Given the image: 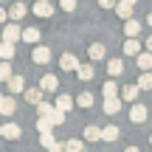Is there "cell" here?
I'll list each match as a JSON object with an SVG mask.
<instances>
[{"label": "cell", "instance_id": "obj_1", "mask_svg": "<svg viewBox=\"0 0 152 152\" xmlns=\"http://www.w3.org/2000/svg\"><path fill=\"white\" fill-rule=\"evenodd\" d=\"M31 62H37V65H48V62H51V48H45V45H34Z\"/></svg>", "mask_w": 152, "mask_h": 152}, {"label": "cell", "instance_id": "obj_2", "mask_svg": "<svg viewBox=\"0 0 152 152\" xmlns=\"http://www.w3.org/2000/svg\"><path fill=\"white\" fill-rule=\"evenodd\" d=\"M39 90L42 93H56L59 90V79H56L54 73H45L42 79H39Z\"/></svg>", "mask_w": 152, "mask_h": 152}, {"label": "cell", "instance_id": "obj_3", "mask_svg": "<svg viewBox=\"0 0 152 152\" xmlns=\"http://www.w3.org/2000/svg\"><path fill=\"white\" fill-rule=\"evenodd\" d=\"M23 135V130L11 121V124H3V132H0V138H6V141H17V138Z\"/></svg>", "mask_w": 152, "mask_h": 152}, {"label": "cell", "instance_id": "obj_4", "mask_svg": "<svg viewBox=\"0 0 152 152\" xmlns=\"http://www.w3.org/2000/svg\"><path fill=\"white\" fill-rule=\"evenodd\" d=\"M20 34H23V28L17 26V23H9V26L3 28V39H6V42H17Z\"/></svg>", "mask_w": 152, "mask_h": 152}, {"label": "cell", "instance_id": "obj_5", "mask_svg": "<svg viewBox=\"0 0 152 152\" xmlns=\"http://www.w3.org/2000/svg\"><path fill=\"white\" fill-rule=\"evenodd\" d=\"M59 68H62V71L76 73V68H79V59H76L73 54H62V56H59Z\"/></svg>", "mask_w": 152, "mask_h": 152}, {"label": "cell", "instance_id": "obj_6", "mask_svg": "<svg viewBox=\"0 0 152 152\" xmlns=\"http://www.w3.org/2000/svg\"><path fill=\"white\" fill-rule=\"evenodd\" d=\"M6 87H9L11 93H23V90H26V79H23L20 73H17V76L11 73V76H9V82H6Z\"/></svg>", "mask_w": 152, "mask_h": 152}, {"label": "cell", "instance_id": "obj_7", "mask_svg": "<svg viewBox=\"0 0 152 152\" xmlns=\"http://www.w3.org/2000/svg\"><path fill=\"white\" fill-rule=\"evenodd\" d=\"M26 3H20V0H14V3H11V9H9V20L11 23H17L20 20V17H26Z\"/></svg>", "mask_w": 152, "mask_h": 152}, {"label": "cell", "instance_id": "obj_8", "mask_svg": "<svg viewBox=\"0 0 152 152\" xmlns=\"http://www.w3.org/2000/svg\"><path fill=\"white\" fill-rule=\"evenodd\" d=\"M73 104H76V99H73V96H68V93H59V96H56V104H54V107H56V110H62V113H68Z\"/></svg>", "mask_w": 152, "mask_h": 152}, {"label": "cell", "instance_id": "obj_9", "mask_svg": "<svg viewBox=\"0 0 152 152\" xmlns=\"http://www.w3.org/2000/svg\"><path fill=\"white\" fill-rule=\"evenodd\" d=\"M130 121H132V124H141V121H147V107H144V104H132V110H130Z\"/></svg>", "mask_w": 152, "mask_h": 152}, {"label": "cell", "instance_id": "obj_10", "mask_svg": "<svg viewBox=\"0 0 152 152\" xmlns=\"http://www.w3.org/2000/svg\"><path fill=\"white\" fill-rule=\"evenodd\" d=\"M34 14L37 17H51L54 14V6H51L48 0H37V3H34Z\"/></svg>", "mask_w": 152, "mask_h": 152}, {"label": "cell", "instance_id": "obj_11", "mask_svg": "<svg viewBox=\"0 0 152 152\" xmlns=\"http://www.w3.org/2000/svg\"><path fill=\"white\" fill-rule=\"evenodd\" d=\"M124 54L127 56H138V54H141V39H130V37H127L124 39Z\"/></svg>", "mask_w": 152, "mask_h": 152}, {"label": "cell", "instance_id": "obj_12", "mask_svg": "<svg viewBox=\"0 0 152 152\" xmlns=\"http://www.w3.org/2000/svg\"><path fill=\"white\" fill-rule=\"evenodd\" d=\"M124 34L130 39H135L138 34H141V23H138V20H124Z\"/></svg>", "mask_w": 152, "mask_h": 152}, {"label": "cell", "instance_id": "obj_13", "mask_svg": "<svg viewBox=\"0 0 152 152\" xmlns=\"http://www.w3.org/2000/svg\"><path fill=\"white\" fill-rule=\"evenodd\" d=\"M0 59H3V62L14 59V42H6V39H0Z\"/></svg>", "mask_w": 152, "mask_h": 152}, {"label": "cell", "instance_id": "obj_14", "mask_svg": "<svg viewBox=\"0 0 152 152\" xmlns=\"http://www.w3.org/2000/svg\"><path fill=\"white\" fill-rule=\"evenodd\" d=\"M115 14H118L121 20H132V6L124 3V0H118V3H115Z\"/></svg>", "mask_w": 152, "mask_h": 152}, {"label": "cell", "instance_id": "obj_15", "mask_svg": "<svg viewBox=\"0 0 152 152\" xmlns=\"http://www.w3.org/2000/svg\"><path fill=\"white\" fill-rule=\"evenodd\" d=\"M23 96H26L28 104H39L42 102V90H39V87H28V90H23Z\"/></svg>", "mask_w": 152, "mask_h": 152}, {"label": "cell", "instance_id": "obj_16", "mask_svg": "<svg viewBox=\"0 0 152 152\" xmlns=\"http://www.w3.org/2000/svg\"><path fill=\"white\" fill-rule=\"evenodd\" d=\"M14 110H17V102L11 96L0 99V113H3V115H14Z\"/></svg>", "mask_w": 152, "mask_h": 152}, {"label": "cell", "instance_id": "obj_17", "mask_svg": "<svg viewBox=\"0 0 152 152\" xmlns=\"http://www.w3.org/2000/svg\"><path fill=\"white\" fill-rule=\"evenodd\" d=\"M135 62H138V68H141L144 73H147V71H152V54H149V51H147V54L141 51V54L135 56Z\"/></svg>", "mask_w": 152, "mask_h": 152}, {"label": "cell", "instance_id": "obj_18", "mask_svg": "<svg viewBox=\"0 0 152 152\" xmlns=\"http://www.w3.org/2000/svg\"><path fill=\"white\" fill-rule=\"evenodd\" d=\"M20 39H23V42H28V45H37V39H39V31H37V28H23Z\"/></svg>", "mask_w": 152, "mask_h": 152}, {"label": "cell", "instance_id": "obj_19", "mask_svg": "<svg viewBox=\"0 0 152 152\" xmlns=\"http://www.w3.org/2000/svg\"><path fill=\"white\" fill-rule=\"evenodd\" d=\"M118 135H121V130H118L115 124H107V127L102 130V141H115Z\"/></svg>", "mask_w": 152, "mask_h": 152}, {"label": "cell", "instance_id": "obj_20", "mask_svg": "<svg viewBox=\"0 0 152 152\" xmlns=\"http://www.w3.org/2000/svg\"><path fill=\"white\" fill-rule=\"evenodd\" d=\"M104 51H107V48H104L102 42H93L90 48H87V54H90V59H93V62H99V59H104Z\"/></svg>", "mask_w": 152, "mask_h": 152}, {"label": "cell", "instance_id": "obj_21", "mask_svg": "<svg viewBox=\"0 0 152 152\" xmlns=\"http://www.w3.org/2000/svg\"><path fill=\"white\" fill-rule=\"evenodd\" d=\"M93 73H96V68H93V65H79V68H76V76H79L82 82H90Z\"/></svg>", "mask_w": 152, "mask_h": 152}, {"label": "cell", "instance_id": "obj_22", "mask_svg": "<svg viewBox=\"0 0 152 152\" xmlns=\"http://www.w3.org/2000/svg\"><path fill=\"white\" fill-rule=\"evenodd\" d=\"M121 110V99L115 96V99H104V113H110V115H115Z\"/></svg>", "mask_w": 152, "mask_h": 152}, {"label": "cell", "instance_id": "obj_23", "mask_svg": "<svg viewBox=\"0 0 152 152\" xmlns=\"http://www.w3.org/2000/svg\"><path fill=\"white\" fill-rule=\"evenodd\" d=\"M138 99V85H127L121 90V102H135Z\"/></svg>", "mask_w": 152, "mask_h": 152}, {"label": "cell", "instance_id": "obj_24", "mask_svg": "<svg viewBox=\"0 0 152 152\" xmlns=\"http://www.w3.org/2000/svg\"><path fill=\"white\" fill-rule=\"evenodd\" d=\"M107 71H110V76L124 73V62H121V59H107Z\"/></svg>", "mask_w": 152, "mask_h": 152}, {"label": "cell", "instance_id": "obj_25", "mask_svg": "<svg viewBox=\"0 0 152 152\" xmlns=\"http://www.w3.org/2000/svg\"><path fill=\"white\" fill-rule=\"evenodd\" d=\"M102 93H104V99H115L118 96V85H115V82H104Z\"/></svg>", "mask_w": 152, "mask_h": 152}, {"label": "cell", "instance_id": "obj_26", "mask_svg": "<svg viewBox=\"0 0 152 152\" xmlns=\"http://www.w3.org/2000/svg\"><path fill=\"white\" fill-rule=\"evenodd\" d=\"M37 113H39V118H48V121H51V113H54V104H48V102H39V104H37Z\"/></svg>", "mask_w": 152, "mask_h": 152}, {"label": "cell", "instance_id": "obj_27", "mask_svg": "<svg viewBox=\"0 0 152 152\" xmlns=\"http://www.w3.org/2000/svg\"><path fill=\"white\" fill-rule=\"evenodd\" d=\"M76 104H79L82 110H85V107H90V104H93V93H87V90H82L79 96H76Z\"/></svg>", "mask_w": 152, "mask_h": 152}, {"label": "cell", "instance_id": "obj_28", "mask_svg": "<svg viewBox=\"0 0 152 152\" xmlns=\"http://www.w3.org/2000/svg\"><path fill=\"white\" fill-rule=\"evenodd\" d=\"M85 138L87 141H102V130H99V127H85Z\"/></svg>", "mask_w": 152, "mask_h": 152}, {"label": "cell", "instance_id": "obj_29", "mask_svg": "<svg viewBox=\"0 0 152 152\" xmlns=\"http://www.w3.org/2000/svg\"><path fill=\"white\" fill-rule=\"evenodd\" d=\"M149 87H152V73L147 71V73L138 76V90H149Z\"/></svg>", "mask_w": 152, "mask_h": 152}, {"label": "cell", "instance_id": "obj_30", "mask_svg": "<svg viewBox=\"0 0 152 152\" xmlns=\"http://www.w3.org/2000/svg\"><path fill=\"white\" fill-rule=\"evenodd\" d=\"M39 144H42L45 149H51L56 144V138H54V132H42V135H39Z\"/></svg>", "mask_w": 152, "mask_h": 152}, {"label": "cell", "instance_id": "obj_31", "mask_svg": "<svg viewBox=\"0 0 152 152\" xmlns=\"http://www.w3.org/2000/svg\"><path fill=\"white\" fill-rule=\"evenodd\" d=\"M51 124H54V127H62V124H65V113L54 107V113H51Z\"/></svg>", "mask_w": 152, "mask_h": 152}, {"label": "cell", "instance_id": "obj_32", "mask_svg": "<svg viewBox=\"0 0 152 152\" xmlns=\"http://www.w3.org/2000/svg\"><path fill=\"white\" fill-rule=\"evenodd\" d=\"M37 130L39 132H54V124H51L48 118H37Z\"/></svg>", "mask_w": 152, "mask_h": 152}, {"label": "cell", "instance_id": "obj_33", "mask_svg": "<svg viewBox=\"0 0 152 152\" xmlns=\"http://www.w3.org/2000/svg\"><path fill=\"white\" fill-rule=\"evenodd\" d=\"M9 76H11V65L9 62H0V82H9Z\"/></svg>", "mask_w": 152, "mask_h": 152}, {"label": "cell", "instance_id": "obj_34", "mask_svg": "<svg viewBox=\"0 0 152 152\" xmlns=\"http://www.w3.org/2000/svg\"><path fill=\"white\" fill-rule=\"evenodd\" d=\"M59 6H62L65 11H73V9H76V0H59Z\"/></svg>", "mask_w": 152, "mask_h": 152}, {"label": "cell", "instance_id": "obj_35", "mask_svg": "<svg viewBox=\"0 0 152 152\" xmlns=\"http://www.w3.org/2000/svg\"><path fill=\"white\" fill-rule=\"evenodd\" d=\"M115 3H118V0H99L102 9H115Z\"/></svg>", "mask_w": 152, "mask_h": 152}, {"label": "cell", "instance_id": "obj_36", "mask_svg": "<svg viewBox=\"0 0 152 152\" xmlns=\"http://www.w3.org/2000/svg\"><path fill=\"white\" fill-rule=\"evenodd\" d=\"M48 152H65V144H59V141H56V144H54V147H51Z\"/></svg>", "mask_w": 152, "mask_h": 152}, {"label": "cell", "instance_id": "obj_37", "mask_svg": "<svg viewBox=\"0 0 152 152\" xmlns=\"http://www.w3.org/2000/svg\"><path fill=\"white\" fill-rule=\"evenodd\" d=\"M144 45H147V51H149V54H152V34H149V37H147V39H144Z\"/></svg>", "mask_w": 152, "mask_h": 152}, {"label": "cell", "instance_id": "obj_38", "mask_svg": "<svg viewBox=\"0 0 152 152\" xmlns=\"http://www.w3.org/2000/svg\"><path fill=\"white\" fill-rule=\"evenodd\" d=\"M6 20H9V11H6V9H0V23H6Z\"/></svg>", "mask_w": 152, "mask_h": 152}, {"label": "cell", "instance_id": "obj_39", "mask_svg": "<svg viewBox=\"0 0 152 152\" xmlns=\"http://www.w3.org/2000/svg\"><path fill=\"white\" fill-rule=\"evenodd\" d=\"M124 152H141V149H138V147H127Z\"/></svg>", "mask_w": 152, "mask_h": 152}, {"label": "cell", "instance_id": "obj_40", "mask_svg": "<svg viewBox=\"0 0 152 152\" xmlns=\"http://www.w3.org/2000/svg\"><path fill=\"white\" fill-rule=\"evenodd\" d=\"M147 23H149V26H152V11H149V14H147Z\"/></svg>", "mask_w": 152, "mask_h": 152}, {"label": "cell", "instance_id": "obj_41", "mask_svg": "<svg viewBox=\"0 0 152 152\" xmlns=\"http://www.w3.org/2000/svg\"><path fill=\"white\" fill-rule=\"evenodd\" d=\"M124 3H130V6H135V3H138V0H124Z\"/></svg>", "mask_w": 152, "mask_h": 152}, {"label": "cell", "instance_id": "obj_42", "mask_svg": "<svg viewBox=\"0 0 152 152\" xmlns=\"http://www.w3.org/2000/svg\"><path fill=\"white\" fill-rule=\"evenodd\" d=\"M149 141H152V132H149Z\"/></svg>", "mask_w": 152, "mask_h": 152}, {"label": "cell", "instance_id": "obj_43", "mask_svg": "<svg viewBox=\"0 0 152 152\" xmlns=\"http://www.w3.org/2000/svg\"><path fill=\"white\" fill-rule=\"evenodd\" d=\"M79 152H87V149H79Z\"/></svg>", "mask_w": 152, "mask_h": 152}, {"label": "cell", "instance_id": "obj_44", "mask_svg": "<svg viewBox=\"0 0 152 152\" xmlns=\"http://www.w3.org/2000/svg\"><path fill=\"white\" fill-rule=\"evenodd\" d=\"M0 132H3V127H0Z\"/></svg>", "mask_w": 152, "mask_h": 152}, {"label": "cell", "instance_id": "obj_45", "mask_svg": "<svg viewBox=\"0 0 152 152\" xmlns=\"http://www.w3.org/2000/svg\"><path fill=\"white\" fill-rule=\"evenodd\" d=\"M20 3H26V0H20Z\"/></svg>", "mask_w": 152, "mask_h": 152}, {"label": "cell", "instance_id": "obj_46", "mask_svg": "<svg viewBox=\"0 0 152 152\" xmlns=\"http://www.w3.org/2000/svg\"><path fill=\"white\" fill-rule=\"evenodd\" d=\"M0 3H3V0H0Z\"/></svg>", "mask_w": 152, "mask_h": 152}, {"label": "cell", "instance_id": "obj_47", "mask_svg": "<svg viewBox=\"0 0 152 152\" xmlns=\"http://www.w3.org/2000/svg\"><path fill=\"white\" fill-rule=\"evenodd\" d=\"M0 99H3V96H0Z\"/></svg>", "mask_w": 152, "mask_h": 152}]
</instances>
